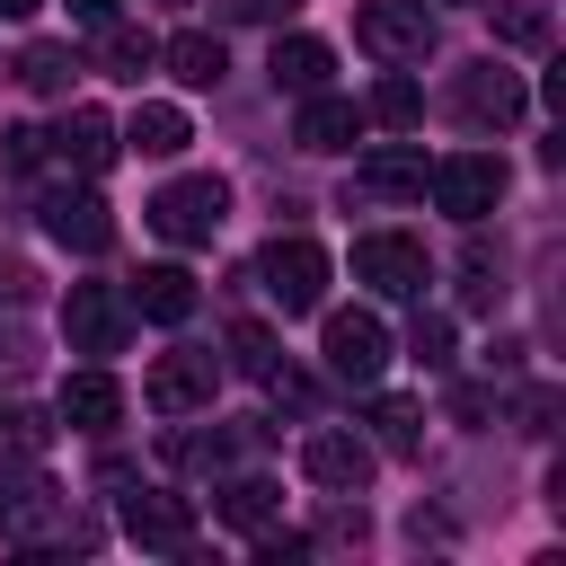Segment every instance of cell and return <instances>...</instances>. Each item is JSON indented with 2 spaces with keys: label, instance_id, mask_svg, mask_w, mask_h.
I'll list each match as a JSON object with an SVG mask.
<instances>
[{
  "label": "cell",
  "instance_id": "1",
  "mask_svg": "<svg viewBox=\"0 0 566 566\" xmlns=\"http://www.w3.org/2000/svg\"><path fill=\"white\" fill-rule=\"evenodd\" d=\"M256 283H265V301H274L283 318H310V310L327 301V248L301 239V230H292V239L274 230V239L256 248Z\"/></svg>",
  "mask_w": 566,
  "mask_h": 566
},
{
  "label": "cell",
  "instance_id": "2",
  "mask_svg": "<svg viewBox=\"0 0 566 566\" xmlns=\"http://www.w3.org/2000/svg\"><path fill=\"white\" fill-rule=\"evenodd\" d=\"M221 221H230V186H221V177H177V186L150 195V230H159L168 248H203Z\"/></svg>",
  "mask_w": 566,
  "mask_h": 566
},
{
  "label": "cell",
  "instance_id": "3",
  "mask_svg": "<svg viewBox=\"0 0 566 566\" xmlns=\"http://www.w3.org/2000/svg\"><path fill=\"white\" fill-rule=\"evenodd\" d=\"M354 283H371L380 301H416V292L433 283V256H424V239H407V230H363V239H354Z\"/></svg>",
  "mask_w": 566,
  "mask_h": 566
},
{
  "label": "cell",
  "instance_id": "4",
  "mask_svg": "<svg viewBox=\"0 0 566 566\" xmlns=\"http://www.w3.org/2000/svg\"><path fill=\"white\" fill-rule=\"evenodd\" d=\"M424 186H433V203L451 212V221H486L495 203H504V159H486V150H451V159H433L424 168Z\"/></svg>",
  "mask_w": 566,
  "mask_h": 566
},
{
  "label": "cell",
  "instance_id": "5",
  "mask_svg": "<svg viewBox=\"0 0 566 566\" xmlns=\"http://www.w3.org/2000/svg\"><path fill=\"white\" fill-rule=\"evenodd\" d=\"M354 44L380 62H424L433 53V9L424 0H363L354 9Z\"/></svg>",
  "mask_w": 566,
  "mask_h": 566
},
{
  "label": "cell",
  "instance_id": "6",
  "mask_svg": "<svg viewBox=\"0 0 566 566\" xmlns=\"http://www.w3.org/2000/svg\"><path fill=\"white\" fill-rule=\"evenodd\" d=\"M124 327H133V301L115 283H71V301H62L71 354H124Z\"/></svg>",
  "mask_w": 566,
  "mask_h": 566
},
{
  "label": "cell",
  "instance_id": "7",
  "mask_svg": "<svg viewBox=\"0 0 566 566\" xmlns=\"http://www.w3.org/2000/svg\"><path fill=\"white\" fill-rule=\"evenodd\" d=\"M318 354H327V371H336V380L371 389V380H380V363H389V327H380L371 310H327V336H318Z\"/></svg>",
  "mask_w": 566,
  "mask_h": 566
},
{
  "label": "cell",
  "instance_id": "8",
  "mask_svg": "<svg viewBox=\"0 0 566 566\" xmlns=\"http://www.w3.org/2000/svg\"><path fill=\"white\" fill-rule=\"evenodd\" d=\"M62 522V495L35 460H0V539H44Z\"/></svg>",
  "mask_w": 566,
  "mask_h": 566
},
{
  "label": "cell",
  "instance_id": "9",
  "mask_svg": "<svg viewBox=\"0 0 566 566\" xmlns=\"http://www.w3.org/2000/svg\"><path fill=\"white\" fill-rule=\"evenodd\" d=\"M301 469H310V486H327V495H363V486H371V442L345 433V424H310Z\"/></svg>",
  "mask_w": 566,
  "mask_h": 566
},
{
  "label": "cell",
  "instance_id": "10",
  "mask_svg": "<svg viewBox=\"0 0 566 566\" xmlns=\"http://www.w3.org/2000/svg\"><path fill=\"white\" fill-rule=\"evenodd\" d=\"M212 380H221V363H212V354H195V345H177V354H159V363H150L142 398H150L159 416H195V407H212Z\"/></svg>",
  "mask_w": 566,
  "mask_h": 566
},
{
  "label": "cell",
  "instance_id": "11",
  "mask_svg": "<svg viewBox=\"0 0 566 566\" xmlns=\"http://www.w3.org/2000/svg\"><path fill=\"white\" fill-rule=\"evenodd\" d=\"M124 539H142V548H159V557H186V548H195V504L142 486V495H124Z\"/></svg>",
  "mask_w": 566,
  "mask_h": 566
},
{
  "label": "cell",
  "instance_id": "12",
  "mask_svg": "<svg viewBox=\"0 0 566 566\" xmlns=\"http://www.w3.org/2000/svg\"><path fill=\"white\" fill-rule=\"evenodd\" d=\"M44 230H53L71 256H106V248H115V212H106L97 195H71V186L44 195Z\"/></svg>",
  "mask_w": 566,
  "mask_h": 566
},
{
  "label": "cell",
  "instance_id": "13",
  "mask_svg": "<svg viewBox=\"0 0 566 566\" xmlns=\"http://www.w3.org/2000/svg\"><path fill=\"white\" fill-rule=\"evenodd\" d=\"M451 106H460V115H469V124L486 133V124H513V115H522L531 97H522V80H513L504 62H478V71H460V88H451Z\"/></svg>",
  "mask_w": 566,
  "mask_h": 566
},
{
  "label": "cell",
  "instance_id": "14",
  "mask_svg": "<svg viewBox=\"0 0 566 566\" xmlns=\"http://www.w3.org/2000/svg\"><path fill=\"white\" fill-rule=\"evenodd\" d=\"M354 195H371V203L424 195V150H416V142H380V150H363V159H354Z\"/></svg>",
  "mask_w": 566,
  "mask_h": 566
},
{
  "label": "cell",
  "instance_id": "15",
  "mask_svg": "<svg viewBox=\"0 0 566 566\" xmlns=\"http://www.w3.org/2000/svg\"><path fill=\"white\" fill-rule=\"evenodd\" d=\"M44 142H53V159H71L80 177H97V168H106V159L124 150V133H115V124H106L97 106H71V115H62V124H53Z\"/></svg>",
  "mask_w": 566,
  "mask_h": 566
},
{
  "label": "cell",
  "instance_id": "16",
  "mask_svg": "<svg viewBox=\"0 0 566 566\" xmlns=\"http://www.w3.org/2000/svg\"><path fill=\"white\" fill-rule=\"evenodd\" d=\"M292 142H301V150H354V142H363V115H354V97H327V88H310V97H301V115H292Z\"/></svg>",
  "mask_w": 566,
  "mask_h": 566
},
{
  "label": "cell",
  "instance_id": "17",
  "mask_svg": "<svg viewBox=\"0 0 566 566\" xmlns=\"http://www.w3.org/2000/svg\"><path fill=\"white\" fill-rule=\"evenodd\" d=\"M124 301H133L142 318H159V327H186V318H195V274H186V265H142Z\"/></svg>",
  "mask_w": 566,
  "mask_h": 566
},
{
  "label": "cell",
  "instance_id": "18",
  "mask_svg": "<svg viewBox=\"0 0 566 566\" xmlns=\"http://www.w3.org/2000/svg\"><path fill=\"white\" fill-rule=\"evenodd\" d=\"M115 416H124L115 371H97V363H88V371H71V380H62V424H71V433H106Z\"/></svg>",
  "mask_w": 566,
  "mask_h": 566
},
{
  "label": "cell",
  "instance_id": "19",
  "mask_svg": "<svg viewBox=\"0 0 566 566\" xmlns=\"http://www.w3.org/2000/svg\"><path fill=\"white\" fill-rule=\"evenodd\" d=\"M274 88L283 97H310V88H327V71H336V53L318 44V35H274Z\"/></svg>",
  "mask_w": 566,
  "mask_h": 566
},
{
  "label": "cell",
  "instance_id": "20",
  "mask_svg": "<svg viewBox=\"0 0 566 566\" xmlns=\"http://www.w3.org/2000/svg\"><path fill=\"white\" fill-rule=\"evenodd\" d=\"M124 142H133L142 159H177V150L195 142V124H186V106H159V97H142V106H133V124H124Z\"/></svg>",
  "mask_w": 566,
  "mask_h": 566
},
{
  "label": "cell",
  "instance_id": "21",
  "mask_svg": "<svg viewBox=\"0 0 566 566\" xmlns=\"http://www.w3.org/2000/svg\"><path fill=\"white\" fill-rule=\"evenodd\" d=\"M159 62L186 80V88H212L221 71H230V53H221V35H203V27H177L168 44H159Z\"/></svg>",
  "mask_w": 566,
  "mask_h": 566
},
{
  "label": "cell",
  "instance_id": "22",
  "mask_svg": "<svg viewBox=\"0 0 566 566\" xmlns=\"http://www.w3.org/2000/svg\"><path fill=\"white\" fill-rule=\"evenodd\" d=\"M97 62H106V80H142V71L159 62V44H150L142 27H124V18H106V27H97Z\"/></svg>",
  "mask_w": 566,
  "mask_h": 566
},
{
  "label": "cell",
  "instance_id": "23",
  "mask_svg": "<svg viewBox=\"0 0 566 566\" xmlns=\"http://www.w3.org/2000/svg\"><path fill=\"white\" fill-rule=\"evenodd\" d=\"M371 115H380V124H389V133H407V124H416V115H424V88H416V80H407V62H389V71H380V80H371Z\"/></svg>",
  "mask_w": 566,
  "mask_h": 566
},
{
  "label": "cell",
  "instance_id": "24",
  "mask_svg": "<svg viewBox=\"0 0 566 566\" xmlns=\"http://www.w3.org/2000/svg\"><path fill=\"white\" fill-rule=\"evenodd\" d=\"M221 522L256 539V531L274 522V486H265V478H230V486H221Z\"/></svg>",
  "mask_w": 566,
  "mask_h": 566
},
{
  "label": "cell",
  "instance_id": "25",
  "mask_svg": "<svg viewBox=\"0 0 566 566\" xmlns=\"http://www.w3.org/2000/svg\"><path fill=\"white\" fill-rule=\"evenodd\" d=\"M71 71H80V62H71V44H27V53H18V80H27L35 97H62V88H71Z\"/></svg>",
  "mask_w": 566,
  "mask_h": 566
},
{
  "label": "cell",
  "instance_id": "26",
  "mask_svg": "<svg viewBox=\"0 0 566 566\" xmlns=\"http://www.w3.org/2000/svg\"><path fill=\"white\" fill-rule=\"evenodd\" d=\"M371 433H380V451H416L424 442V407L416 398H371Z\"/></svg>",
  "mask_w": 566,
  "mask_h": 566
},
{
  "label": "cell",
  "instance_id": "27",
  "mask_svg": "<svg viewBox=\"0 0 566 566\" xmlns=\"http://www.w3.org/2000/svg\"><path fill=\"white\" fill-rule=\"evenodd\" d=\"M495 44L539 53V44H548V9H539V0H495Z\"/></svg>",
  "mask_w": 566,
  "mask_h": 566
},
{
  "label": "cell",
  "instance_id": "28",
  "mask_svg": "<svg viewBox=\"0 0 566 566\" xmlns=\"http://www.w3.org/2000/svg\"><path fill=\"white\" fill-rule=\"evenodd\" d=\"M168 460H177V469H212V478H221V469H230V433H168Z\"/></svg>",
  "mask_w": 566,
  "mask_h": 566
},
{
  "label": "cell",
  "instance_id": "29",
  "mask_svg": "<svg viewBox=\"0 0 566 566\" xmlns=\"http://www.w3.org/2000/svg\"><path fill=\"white\" fill-rule=\"evenodd\" d=\"M407 354H416L424 371H442V363H451V318H416V336H407Z\"/></svg>",
  "mask_w": 566,
  "mask_h": 566
},
{
  "label": "cell",
  "instance_id": "30",
  "mask_svg": "<svg viewBox=\"0 0 566 566\" xmlns=\"http://www.w3.org/2000/svg\"><path fill=\"white\" fill-rule=\"evenodd\" d=\"M557 416H566V389H522V433H557Z\"/></svg>",
  "mask_w": 566,
  "mask_h": 566
},
{
  "label": "cell",
  "instance_id": "31",
  "mask_svg": "<svg viewBox=\"0 0 566 566\" xmlns=\"http://www.w3.org/2000/svg\"><path fill=\"white\" fill-rule=\"evenodd\" d=\"M230 354H239V371H248V380H265V371H274V345H265V327H230Z\"/></svg>",
  "mask_w": 566,
  "mask_h": 566
},
{
  "label": "cell",
  "instance_id": "32",
  "mask_svg": "<svg viewBox=\"0 0 566 566\" xmlns=\"http://www.w3.org/2000/svg\"><path fill=\"white\" fill-rule=\"evenodd\" d=\"M256 557H265V566H301V557H310V539H301V531H274V522H265V531H256Z\"/></svg>",
  "mask_w": 566,
  "mask_h": 566
},
{
  "label": "cell",
  "instance_id": "33",
  "mask_svg": "<svg viewBox=\"0 0 566 566\" xmlns=\"http://www.w3.org/2000/svg\"><path fill=\"white\" fill-rule=\"evenodd\" d=\"M0 142H9V168H44V150H53V142L35 133V124H9Z\"/></svg>",
  "mask_w": 566,
  "mask_h": 566
},
{
  "label": "cell",
  "instance_id": "34",
  "mask_svg": "<svg viewBox=\"0 0 566 566\" xmlns=\"http://www.w3.org/2000/svg\"><path fill=\"white\" fill-rule=\"evenodd\" d=\"M230 18H248V27H274V18H292V0H221Z\"/></svg>",
  "mask_w": 566,
  "mask_h": 566
},
{
  "label": "cell",
  "instance_id": "35",
  "mask_svg": "<svg viewBox=\"0 0 566 566\" xmlns=\"http://www.w3.org/2000/svg\"><path fill=\"white\" fill-rule=\"evenodd\" d=\"M71 18H80V27H106V18H115V0H71Z\"/></svg>",
  "mask_w": 566,
  "mask_h": 566
},
{
  "label": "cell",
  "instance_id": "36",
  "mask_svg": "<svg viewBox=\"0 0 566 566\" xmlns=\"http://www.w3.org/2000/svg\"><path fill=\"white\" fill-rule=\"evenodd\" d=\"M35 9H44V0H0V18H35Z\"/></svg>",
  "mask_w": 566,
  "mask_h": 566
},
{
  "label": "cell",
  "instance_id": "37",
  "mask_svg": "<svg viewBox=\"0 0 566 566\" xmlns=\"http://www.w3.org/2000/svg\"><path fill=\"white\" fill-rule=\"evenodd\" d=\"M0 424H9V416H0Z\"/></svg>",
  "mask_w": 566,
  "mask_h": 566
}]
</instances>
